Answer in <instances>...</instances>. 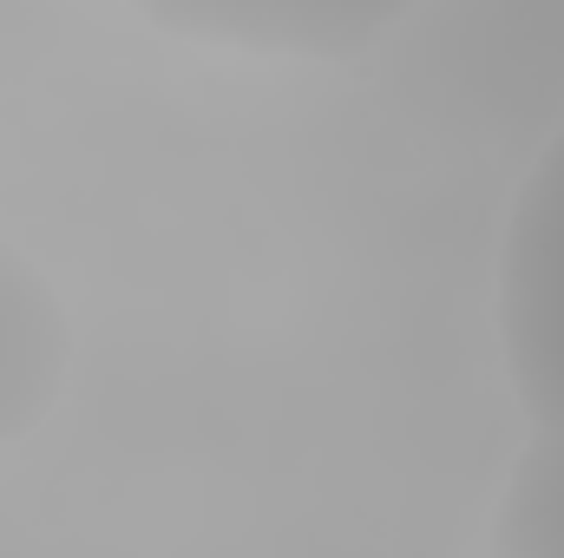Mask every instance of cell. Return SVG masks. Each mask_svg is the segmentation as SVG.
<instances>
[{
	"label": "cell",
	"mask_w": 564,
	"mask_h": 558,
	"mask_svg": "<svg viewBox=\"0 0 564 558\" xmlns=\"http://www.w3.org/2000/svg\"><path fill=\"white\" fill-rule=\"evenodd\" d=\"M499 355L532 427H564V126L525 171L499 237Z\"/></svg>",
	"instance_id": "6da1fadb"
},
{
	"label": "cell",
	"mask_w": 564,
	"mask_h": 558,
	"mask_svg": "<svg viewBox=\"0 0 564 558\" xmlns=\"http://www.w3.org/2000/svg\"><path fill=\"white\" fill-rule=\"evenodd\" d=\"M151 26L257 53V60H355L401 33L426 0H132Z\"/></svg>",
	"instance_id": "7a4b0ae2"
},
{
	"label": "cell",
	"mask_w": 564,
	"mask_h": 558,
	"mask_svg": "<svg viewBox=\"0 0 564 558\" xmlns=\"http://www.w3.org/2000/svg\"><path fill=\"white\" fill-rule=\"evenodd\" d=\"M73 362V322L20 250L0 244V447L26 440L53 415Z\"/></svg>",
	"instance_id": "3957f363"
},
{
	"label": "cell",
	"mask_w": 564,
	"mask_h": 558,
	"mask_svg": "<svg viewBox=\"0 0 564 558\" xmlns=\"http://www.w3.org/2000/svg\"><path fill=\"white\" fill-rule=\"evenodd\" d=\"M492 546L519 558H564V427H532L499 493Z\"/></svg>",
	"instance_id": "277c9868"
}]
</instances>
